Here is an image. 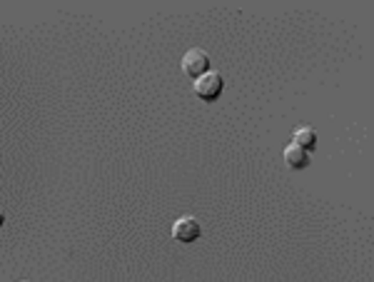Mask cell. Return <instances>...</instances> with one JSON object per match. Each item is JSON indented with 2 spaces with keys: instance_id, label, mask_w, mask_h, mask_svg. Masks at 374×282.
<instances>
[{
  "instance_id": "cell-1",
  "label": "cell",
  "mask_w": 374,
  "mask_h": 282,
  "mask_svg": "<svg viewBox=\"0 0 374 282\" xmlns=\"http://www.w3.org/2000/svg\"><path fill=\"white\" fill-rule=\"evenodd\" d=\"M182 70L185 75L190 78H203L205 73H210V55L200 47H193V50L185 52V58H182Z\"/></svg>"
},
{
  "instance_id": "cell-2",
  "label": "cell",
  "mask_w": 374,
  "mask_h": 282,
  "mask_svg": "<svg viewBox=\"0 0 374 282\" xmlns=\"http://www.w3.org/2000/svg\"><path fill=\"white\" fill-rule=\"evenodd\" d=\"M222 88H225V80L220 73H205L203 78H198V83H195V93H198V98L205 100V103L217 100Z\"/></svg>"
},
{
  "instance_id": "cell-3",
  "label": "cell",
  "mask_w": 374,
  "mask_h": 282,
  "mask_svg": "<svg viewBox=\"0 0 374 282\" xmlns=\"http://www.w3.org/2000/svg\"><path fill=\"white\" fill-rule=\"evenodd\" d=\"M203 235V227H200V220L198 218H180L175 225H172V237L177 242H195L198 237Z\"/></svg>"
},
{
  "instance_id": "cell-4",
  "label": "cell",
  "mask_w": 374,
  "mask_h": 282,
  "mask_svg": "<svg viewBox=\"0 0 374 282\" xmlns=\"http://www.w3.org/2000/svg\"><path fill=\"white\" fill-rule=\"evenodd\" d=\"M285 162L292 167V170H302V167H307L310 157H307V152L302 150V147H297L295 142H292V145L285 150Z\"/></svg>"
},
{
  "instance_id": "cell-5",
  "label": "cell",
  "mask_w": 374,
  "mask_h": 282,
  "mask_svg": "<svg viewBox=\"0 0 374 282\" xmlns=\"http://www.w3.org/2000/svg\"><path fill=\"white\" fill-rule=\"evenodd\" d=\"M295 145L302 147L305 152L314 150V147H317V135H314V130H312V128H300V130H295Z\"/></svg>"
},
{
  "instance_id": "cell-6",
  "label": "cell",
  "mask_w": 374,
  "mask_h": 282,
  "mask_svg": "<svg viewBox=\"0 0 374 282\" xmlns=\"http://www.w3.org/2000/svg\"><path fill=\"white\" fill-rule=\"evenodd\" d=\"M3 222H6V215L0 213V227H3Z\"/></svg>"
}]
</instances>
